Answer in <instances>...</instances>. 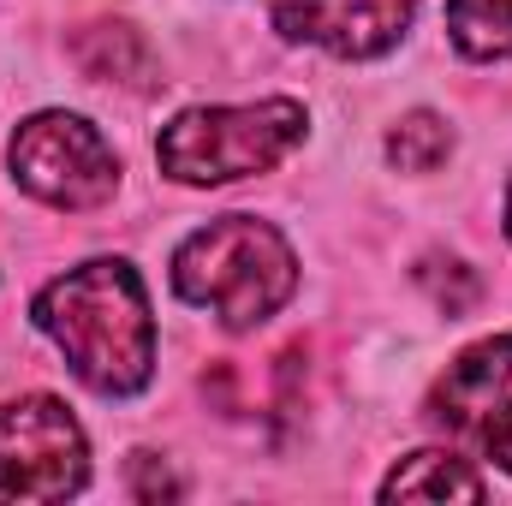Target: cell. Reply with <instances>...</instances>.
<instances>
[{"label":"cell","mask_w":512,"mask_h":506,"mask_svg":"<svg viewBox=\"0 0 512 506\" xmlns=\"http://www.w3.org/2000/svg\"><path fill=\"white\" fill-rule=\"evenodd\" d=\"M36 328L60 346L72 376L108 399H126L155 376V322L143 304V280L126 262H84L42 286Z\"/></svg>","instance_id":"obj_1"},{"label":"cell","mask_w":512,"mask_h":506,"mask_svg":"<svg viewBox=\"0 0 512 506\" xmlns=\"http://www.w3.org/2000/svg\"><path fill=\"white\" fill-rule=\"evenodd\" d=\"M173 286L185 304L215 310L221 328L245 334L256 322H268L292 286H298V262L286 251V239L256 221V215H221L203 233H191L173 256Z\"/></svg>","instance_id":"obj_2"},{"label":"cell","mask_w":512,"mask_h":506,"mask_svg":"<svg viewBox=\"0 0 512 506\" xmlns=\"http://www.w3.org/2000/svg\"><path fill=\"white\" fill-rule=\"evenodd\" d=\"M304 137V108L274 96L251 108H191L161 131L155 161L179 185H227L245 173H268Z\"/></svg>","instance_id":"obj_3"},{"label":"cell","mask_w":512,"mask_h":506,"mask_svg":"<svg viewBox=\"0 0 512 506\" xmlns=\"http://www.w3.org/2000/svg\"><path fill=\"white\" fill-rule=\"evenodd\" d=\"M12 179L48 209H96L120 185V161L102 131L78 114H36L12 131Z\"/></svg>","instance_id":"obj_4"},{"label":"cell","mask_w":512,"mask_h":506,"mask_svg":"<svg viewBox=\"0 0 512 506\" xmlns=\"http://www.w3.org/2000/svg\"><path fill=\"white\" fill-rule=\"evenodd\" d=\"M84 477V429L60 399L30 393L0 405V501H66L84 489Z\"/></svg>","instance_id":"obj_5"},{"label":"cell","mask_w":512,"mask_h":506,"mask_svg":"<svg viewBox=\"0 0 512 506\" xmlns=\"http://www.w3.org/2000/svg\"><path fill=\"white\" fill-rule=\"evenodd\" d=\"M435 417L483 459L512 471V334L471 346L435 387Z\"/></svg>","instance_id":"obj_6"},{"label":"cell","mask_w":512,"mask_h":506,"mask_svg":"<svg viewBox=\"0 0 512 506\" xmlns=\"http://www.w3.org/2000/svg\"><path fill=\"white\" fill-rule=\"evenodd\" d=\"M417 0H274V24L292 42H316L340 60H370L387 54L405 24H411Z\"/></svg>","instance_id":"obj_7"},{"label":"cell","mask_w":512,"mask_h":506,"mask_svg":"<svg viewBox=\"0 0 512 506\" xmlns=\"http://www.w3.org/2000/svg\"><path fill=\"white\" fill-rule=\"evenodd\" d=\"M72 60L84 78H102V84H131V90L155 84V54H149L143 30H131V24H84L72 36Z\"/></svg>","instance_id":"obj_8"},{"label":"cell","mask_w":512,"mask_h":506,"mask_svg":"<svg viewBox=\"0 0 512 506\" xmlns=\"http://www.w3.org/2000/svg\"><path fill=\"white\" fill-rule=\"evenodd\" d=\"M489 483L459 453H411L382 483V501H483Z\"/></svg>","instance_id":"obj_9"},{"label":"cell","mask_w":512,"mask_h":506,"mask_svg":"<svg viewBox=\"0 0 512 506\" xmlns=\"http://www.w3.org/2000/svg\"><path fill=\"white\" fill-rule=\"evenodd\" d=\"M447 30L471 60L512 54V0H447Z\"/></svg>","instance_id":"obj_10"},{"label":"cell","mask_w":512,"mask_h":506,"mask_svg":"<svg viewBox=\"0 0 512 506\" xmlns=\"http://www.w3.org/2000/svg\"><path fill=\"white\" fill-rule=\"evenodd\" d=\"M447 149H453V131L441 126L435 114H405L393 126V137H387V155H393L399 173H429V167L447 161Z\"/></svg>","instance_id":"obj_11"},{"label":"cell","mask_w":512,"mask_h":506,"mask_svg":"<svg viewBox=\"0 0 512 506\" xmlns=\"http://www.w3.org/2000/svg\"><path fill=\"white\" fill-rule=\"evenodd\" d=\"M417 280L429 286V298H435L447 316H465V310L477 304V274H471L465 262H441V256H429V262L417 268Z\"/></svg>","instance_id":"obj_12"},{"label":"cell","mask_w":512,"mask_h":506,"mask_svg":"<svg viewBox=\"0 0 512 506\" xmlns=\"http://www.w3.org/2000/svg\"><path fill=\"white\" fill-rule=\"evenodd\" d=\"M131 471H137V483H131V489H137L143 501H155V495H179V483L167 477V465H155L149 453H137V459H131Z\"/></svg>","instance_id":"obj_13"},{"label":"cell","mask_w":512,"mask_h":506,"mask_svg":"<svg viewBox=\"0 0 512 506\" xmlns=\"http://www.w3.org/2000/svg\"><path fill=\"white\" fill-rule=\"evenodd\" d=\"M507 233H512V191H507Z\"/></svg>","instance_id":"obj_14"}]
</instances>
